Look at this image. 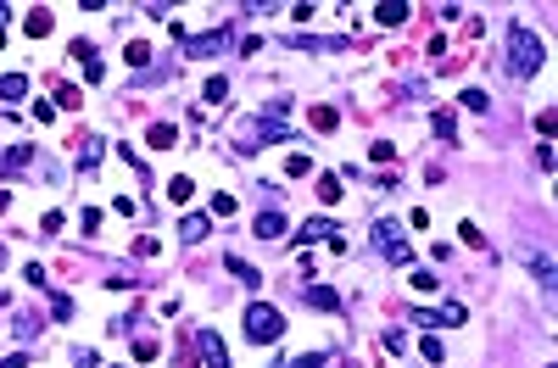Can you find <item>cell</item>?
Here are the masks:
<instances>
[{"label": "cell", "mask_w": 558, "mask_h": 368, "mask_svg": "<svg viewBox=\"0 0 558 368\" xmlns=\"http://www.w3.org/2000/svg\"><path fill=\"white\" fill-rule=\"evenodd\" d=\"M542 62H547V51H542L536 28L513 23V28H508V73H513V78H536V73H542Z\"/></svg>", "instance_id": "obj_1"}, {"label": "cell", "mask_w": 558, "mask_h": 368, "mask_svg": "<svg viewBox=\"0 0 558 368\" xmlns=\"http://www.w3.org/2000/svg\"><path fill=\"white\" fill-rule=\"evenodd\" d=\"M246 335H251L257 346H263V341H279V335H285V312L268 307V302H251V307H246Z\"/></svg>", "instance_id": "obj_2"}, {"label": "cell", "mask_w": 558, "mask_h": 368, "mask_svg": "<svg viewBox=\"0 0 558 368\" xmlns=\"http://www.w3.org/2000/svg\"><path fill=\"white\" fill-rule=\"evenodd\" d=\"M374 245H380V257H391V262H413V245L402 240V223H391V218H380L374 223Z\"/></svg>", "instance_id": "obj_3"}, {"label": "cell", "mask_w": 558, "mask_h": 368, "mask_svg": "<svg viewBox=\"0 0 558 368\" xmlns=\"http://www.w3.org/2000/svg\"><path fill=\"white\" fill-rule=\"evenodd\" d=\"M224 39H229V28H218V34H201V39H179V45H185V56H212V51H224Z\"/></svg>", "instance_id": "obj_4"}, {"label": "cell", "mask_w": 558, "mask_h": 368, "mask_svg": "<svg viewBox=\"0 0 558 368\" xmlns=\"http://www.w3.org/2000/svg\"><path fill=\"white\" fill-rule=\"evenodd\" d=\"M201 352H207V368H229V346L212 335V330H201Z\"/></svg>", "instance_id": "obj_5"}, {"label": "cell", "mask_w": 558, "mask_h": 368, "mask_svg": "<svg viewBox=\"0 0 558 368\" xmlns=\"http://www.w3.org/2000/svg\"><path fill=\"white\" fill-rule=\"evenodd\" d=\"M408 17H413V12H408V6H397V0H385V6H374V23H380V28H402Z\"/></svg>", "instance_id": "obj_6"}, {"label": "cell", "mask_w": 558, "mask_h": 368, "mask_svg": "<svg viewBox=\"0 0 558 368\" xmlns=\"http://www.w3.org/2000/svg\"><path fill=\"white\" fill-rule=\"evenodd\" d=\"M73 62L84 67V78H90V84H101V73H106V67L95 62V51H90V45H73Z\"/></svg>", "instance_id": "obj_7"}, {"label": "cell", "mask_w": 558, "mask_h": 368, "mask_svg": "<svg viewBox=\"0 0 558 368\" xmlns=\"http://www.w3.org/2000/svg\"><path fill=\"white\" fill-rule=\"evenodd\" d=\"M307 307H324V312H335V307H340V296L329 291V284H307Z\"/></svg>", "instance_id": "obj_8"}, {"label": "cell", "mask_w": 558, "mask_h": 368, "mask_svg": "<svg viewBox=\"0 0 558 368\" xmlns=\"http://www.w3.org/2000/svg\"><path fill=\"white\" fill-rule=\"evenodd\" d=\"M224 268H229V273H235L240 284H251V291H257V284H263V273H257L251 262H240V257H224Z\"/></svg>", "instance_id": "obj_9"}, {"label": "cell", "mask_w": 558, "mask_h": 368, "mask_svg": "<svg viewBox=\"0 0 558 368\" xmlns=\"http://www.w3.org/2000/svg\"><path fill=\"white\" fill-rule=\"evenodd\" d=\"M257 234H263V240H279V234H285V218H279V212L268 207L263 218H257Z\"/></svg>", "instance_id": "obj_10"}, {"label": "cell", "mask_w": 558, "mask_h": 368, "mask_svg": "<svg viewBox=\"0 0 558 368\" xmlns=\"http://www.w3.org/2000/svg\"><path fill=\"white\" fill-rule=\"evenodd\" d=\"M0 95H6V101H23V95H28V78H23V73H6V78H0Z\"/></svg>", "instance_id": "obj_11"}, {"label": "cell", "mask_w": 558, "mask_h": 368, "mask_svg": "<svg viewBox=\"0 0 558 368\" xmlns=\"http://www.w3.org/2000/svg\"><path fill=\"white\" fill-rule=\"evenodd\" d=\"M23 28H28L34 39H39V34H51V28H56V17H51L45 6H39V12H28V23H23Z\"/></svg>", "instance_id": "obj_12"}, {"label": "cell", "mask_w": 558, "mask_h": 368, "mask_svg": "<svg viewBox=\"0 0 558 368\" xmlns=\"http://www.w3.org/2000/svg\"><path fill=\"white\" fill-rule=\"evenodd\" d=\"M146 140H151L156 151H167V145H174V140H179V129H174V123H156V129H151Z\"/></svg>", "instance_id": "obj_13"}, {"label": "cell", "mask_w": 558, "mask_h": 368, "mask_svg": "<svg viewBox=\"0 0 558 368\" xmlns=\"http://www.w3.org/2000/svg\"><path fill=\"white\" fill-rule=\"evenodd\" d=\"M190 195H196V184H190L185 173H179L174 184H167V201H174V207H185V201H190Z\"/></svg>", "instance_id": "obj_14"}, {"label": "cell", "mask_w": 558, "mask_h": 368, "mask_svg": "<svg viewBox=\"0 0 558 368\" xmlns=\"http://www.w3.org/2000/svg\"><path fill=\"white\" fill-rule=\"evenodd\" d=\"M285 173H290V179H302V173H313V156H302V151H290V156H285Z\"/></svg>", "instance_id": "obj_15"}, {"label": "cell", "mask_w": 558, "mask_h": 368, "mask_svg": "<svg viewBox=\"0 0 558 368\" xmlns=\"http://www.w3.org/2000/svg\"><path fill=\"white\" fill-rule=\"evenodd\" d=\"M318 201H324V207H335V201H340V179H335V173L318 179Z\"/></svg>", "instance_id": "obj_16"}, {"label": "cell", "mask_w": 558, "mask_h": 368, "mask_svg": "<svg viewBox=\"0 0 558 368\" xmlns=\"http://www.w3.org/2000/svg\"><path fill=\"white\" fill-rule=\"evenodd\" d=\"M12 168H28V145H12L6 156H0V173H12Z\"/></svg>", "instance_id": "obj_17"}, {"label": "cell", "mask_w": 558, "mask_h": 368, "mask_svg": "<svg viewBox=\"0 0 558 368\" xmlns=\"http://www.w3.org/2000/svg\"><path fill=\"white\" fill-rule=\"evenodd\" d=\"M335 123H340V112H329V106H313V129H318V134H329Z\"/></svg>", "instance_id": "obj_18"}, {"label": "cell", "mask_w": 558, "mask_h": 368, "mask_svg": "<svg viewBox=\"0 0 558 368\" xmlns=\"http://www.w3.org/2000/svg\"><path fill=\"white\" fill-rule=\"evenodd\" d=\"M458 106H469V112H486V106H491V101H486V95H480V90H463V95H458Z\"/></svg>", "instance_id": "obj_19"}, {"label": "cell", "mask_w": 558, "mask_h": 368, "mask_svg": "<svg viewBox=\"0 0 558 368\" xmlns=\"http://www.w3.org/2000/svg\"><path fill=\"white\" fill-rule=\"evenodd\" d=\"M201 95H207V101H212V106H218V101H224V95H229V84H224V78H207V90H201Z\"/></svg>", "instance_id": "obj_20"}, {"label": "cell", "mask_w": 558, "mask_h": 368, "mask_svg": "<svg viewBox=\"0 0 558 368\" xmlns=\"http://www.w3.org/2000/svg\"><path fill=\"white\" fill-rule=\"evenodd\" d=\"M179 234H185V240H201V234H207V218H185Z\"/></svg>", "instance_id": "obj_21"}, {"label": "cell", "mask_w": 558, "mask_h": 368, "mask_svg": "<svg viewBox=\"0 0 558 368\" xmlns=\"http://www.w3.org/2000/svg\"><path fill=\"white\" fill-rule=\"evenodd\" d=\"M369 156H374V162H397V145H391V140H374Z\"/></svg>", "instance_id": "obj_22"}, {"label": "cell", "mask_w": 558, "mask_h": 368, "mask_svg": "<svg viewBox=\"0 0 558 368\" xmlns=\"http://www.w3.org/2000/svg\"><path fill=\"white\" fill-rule=\"evenodd\" d=\"M212 212H218V218H235V195H212Z\"/></svg>", "instance_id": "obj_23"}, {"label": "cell", "mask_w": 558, "mask_h": 368, "mask_svg": "<svg viewBox=\"0 0 558 368\" xmlns=\"http://www.w3.org/2000/svg\"><path fill=\"white\" fill-rule=\"evenodd\" d=\"M123 56H128V67H140V62H151V45H128Z\"/></svg>", "instance_id": "obj_24"}, {"label": "cell", "mask_w": 558, "mask_h": 368, "mask_svg": "<svg viewBox=\"0 0 558 368\" xmlns=\"http://www.w3.org/2000/svg\"><path fill=\"white\" fill-rule=\"evenodd\" d=\"M436 318H441V323H463V307H458V302H447V307H441Z\"/></svg>", "instance_id": "obj_25"}, {"label": "cell", "mask_w": 558, "mask_h": 368, "mask_svg": "<svg viewBox=\"0 0 558 368\" xmlns=\"http://www.w3.org/2000/svg\"><path fill=\"white\" fill-rule=\"evenodd\" d=\"M296 368H329V357H324V352H313V357H302Z\"/></svg>", "instance_id": "obj_26"}, {"label": "cell", "mask_w": 558, "mask_h": 368, "mask_svg": "<svg viewBox=\"0 0 558 368\" xmlns=\"http://www.w3.org/2000/svg\"><path fill=\"white\" fill-rule=\"evenodd\" d=\"M0 268H6V245H0Z\"/></svg>", "instance_id": "obj_27"}]
</instances>
